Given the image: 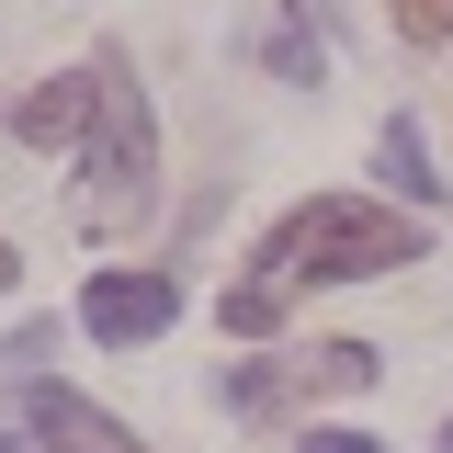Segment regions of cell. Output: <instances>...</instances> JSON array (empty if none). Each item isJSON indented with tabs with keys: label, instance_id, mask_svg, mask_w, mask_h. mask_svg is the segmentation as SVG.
Returning a JSON list of instances; mask_svg holds the SVG:
<instances>
[{
	"label": "cell",
	"instance_id": "6da1fadb",
	"mask_svg": "<svg viewBox=\"0 0 453 453\" xmlns=\"http://www.w3.org/2000/svg\"><path fill=\"white\" fill-rule=\"evenodd\" d=\"M431 238H419V216H386V204H351V193H318V204H295V216L261 238V261H250V283L226 295V329L261 340L306 295V283H374V273H408Z\"/></svg>",
	"mask_w": 453,
	"mask_h": 453
},
{
	"label": "cell",
	"instance_id": "7a4b0ae2",
	"mask_svg": "<svg viewBox=\"0 0 453 453\" xmlns=\"http://www.w3.org/2000/svg\"><path fill=\"white\" fill-rule=\"evenodd\" d=\"M148 193H159V125L136 103L125 57H103V113L80 136V226L91 238H125V226L148 216Z\"/></svg>",
	"mask_w": 453,
	"mask_h": 453
},
{
	"label": "cell",
	"instance_id": "3957f363",
	"mask_svg": "<svg viewBox=\"0 0 453 453\" xmlns=\"http://www.w3.org/2000/svg\"><path fill=\"white\" fill-rule=\"evenodd\" d=\"M23 453H148L125 419H103L80 386H57V374H23Z\"/></svg>",
	"mask_w": 453,
	"mask_h": 453
},
{
	"label": "cell",
	"instance_id": "277c9868",
	"mask_svg": "<svg viewBox=\"0 0 453 453\" xmlns=\"http://www.w3.org/2000/svg\"><path fill=\"white\" fill-rule=\"evenodd\" d=\"M170 318H181V295H170V273H103L91 295H80V329H91V340H113V351L159 340Z\"/></svg>",
	"mask_w": 453,
	"mask_h": 453
},
{
	"label": "cell",
	"instance_id": "5b68a950",
	"mask_svg": "<svg viewBox=\"0 0 453 453\" xmlns=\"http://www.w3.org/2000/svg\"><path fill=\"white\" fill-rule=\"evenodd\" d=\"M91 113H103V57L68 68V80H46V91H23V103H12V136H23V148H80Z\"/></svg>",
	"mask_w": 453,
	"mask_h": 453
},
{
	"label": "cell",
	"instance_id": "8992f818",
	"mask_svg": "<svg viewBox=\"0 0 453 453\" xmlns=\"http://www.w3.org/2000/svg\"><path fill=\"white\" fill-rule=\"evenodd\" d=\"M374 159H386V181L408 193V204H431V193H442V181H431V148H419V125H408V113L374 136Z\"/></svg>",
	"mask_w": 453,
	"mask_h": 453
},
{
	"label": "cell",
	"instance_id": "52a82bcc",
	"mask_svg": "<svg viewBox=\"0 0 453 453\" xmlns=\"http://www.w3.org/2000/svg\"><path fill=\"white\" fill-rule=\"evenodd\" d=\"M408 46H453V0H386Z\"/></svg>",
	"mask_w": 453,
	"mask_h": 453
},
{
	"label": "cell",
	"instance_id": "ba28073f",
	"mask_svg": "<svg viewBox=\"0 0 453 453\" xmlns=\"http://www.w3.org/2000/svg\"><path fill=\"white\" fill-rule=\"evenodd\" d=\"M295 453H386V442H363V431H306Z\"/></svg>",
	"mask_w": 453,
	"mask_h": 453
},
{
	"label": "cell",
	"instance_id": "9c48e42d",
	"mask_svg": "<svg viewBox=\"0 0 453 453\" xmlns=\"http://www.w3.org/2000/svg\"><path fill=\"white\" fill-rule=\"evenodd\" d=\"M12 273H23V261H12V238H0V283H12Z\"/></svg>",
	"mask_w": 453,
	"mask_h": 453
},
{
	"label": "cell",
	"instance_id": "30bf717a",
	"mask_svg": "<svg viewBox=\"0 0 453 453\" xmlns=\"http://www.w3.org/2000/svg\"><path fill=\"white\" fill-rule=\"evenodd\" d=\"M442 453H453V431H442Z\"/></svg>",
	"mask_w": 453,
	"mask_h": 453
},
{
	"label": "cell",
	"instance_id": "8fae6325",
	"mask_svg": "<svg viewBox=\"0 0 453 453\" xmlns=\"http://www.w3.org/2000/svg\"><path fill=\"white\" fill-rule=\"evenodd\" d=\"M0 453H12V442H0Z\"/></svg>",
	"mask_w": 453,
	"mask_h": 453
}]
</instances>
